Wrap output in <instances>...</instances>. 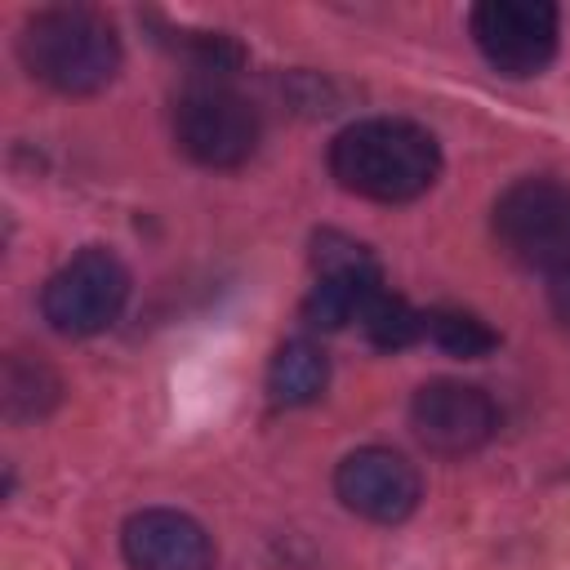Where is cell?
Wrapping results in <instances>:
<instances>
[{
    "label": "cell",
    "instance_id": "obj_1",
    "mask_svg": "<svg viewBox=\"0 0 570 570\" xmlns=\"http://www.w3.org/2000/svg\"><path fill=\"white\" fill-rule=\"evenodd\" d=\"M330 174L352 196H365L379 205H405L436 183L441 147L414 120L370 116L347 125L330 142Z\"/></svg>",
    "mask_w": 570,
    "mask_h": 570
},
{
    "label": "cell",
    "instance_id": "obj_2",
    "mask_svg": "<svg viewBox=\"0 0 570 570\" xmlns=\"http://www.w3.org/2000/svg\"><path fill=\"white\" fill-rule=\"evenodd\" d=\"M22 67L58 94H98L120 71L116 27L85 4H58L27 18L18 36Z\"/></svg>",
    "mask_w": 570,
    "mask_h": 570
},
{
    "label": "cell",
    "instance_id": "obj_3",
    "mask_svg": "<svg viewBox=\"0 0 570 570\" xmlns=\"http://www.w3.org/2000/svg\"><path fill=\"white\" fill-rule=\"evenodd\" d=\"M494 236L530 272L570 267V187L557 178H517L494 200Z\"/></svg>",
    "mask_w": 570,
    "mask_h": 570
},
{
    "label": "cell",
    "instance_id": "obj_4",
    "mask_svg": "<svg viewBox=\"0 0 570 570\" xmlns=\"http://www.w3.org/2000/svg\"><path fill=\"white\" fill-rule=\"evenodd\" d=\"M125 303H129V272L102 245H85L80 254H71L40 289L45 321L67 338L102 334L125 312Z\"/></svg>",
    "mask_w": 570,
    "mask_h": 570
},
{
    "label": "cell",
    "instance_id": "obj_5",
    "mask_svg": "<svg viewBox=\"0 0 570 570\" xmlns=\"http://www.w3.org/2000/svg\"><path fill=\"white\" fill-rule=\"evenodd\" d=\"M258 111L227 85H191L174 102V142L205 169H236L258 151Z\"/></svg>",
    "mask_w": 570,
    "mask_h": 570
},
{
    "label": "cell",
    "instance_id": "obj_6",
    "mask_svg": "<svg viewBox=\"0 0 570 570\" xmlns=\"http://www.w3.org/2000/svg\"><path fill=\"white\" fill-rule=\"evenodd\" d=\"M468 27L503 76H539L557 53V9L548 0H481Z\"/></svg>",
    "mask_w": 570,
    "mask_h": 570
},
{
    "label": "cell",
    "instance_id": "obj_7",
    "mask_svg": "<svg viewBox=\"0 0 570 570\" xmlns=\"http://www.w3.org/2000/svg\"><path fill=\"white\" fill-rule=\"evenodd\" d=\"M410 428L414 436L441 454V459H459L481 450L494 432H499V405L490 401L485 387L463 383V379H432L414 392L410 401Z\"/></svg>",
    "mask_w": 570,
    "mask_h": 570
},
{
    "label": "cell",
    "instance_id": "obj_8",
    "mask_svg": "<svg viewBox=\"0 0 570 570\" xmlns=\"http://www.w3.org/2000/svg\"><path fill=\"white\" fill-rule=\"evenodd\" d=\"M312 263H316V285L303 298V321L316 330H343L347 321H361L370 298L383 289V276L370 249L338 232L316 236Z\"/></svg>",
    "mask_w": 570,
    "mask_h": 570
},
{
    "label": "cell",
    "instance_id": "obj_9",
    "mask_svg": "<svg viewBox=\"0 0 570 570\" xmlns=\"http://www.w3.org/2000/svg\"><path fill=\"white\" fill-rule=\"evenodd\" d=\"M334 494L343 499L347 512L379 521V525H396L419 508L423 481L405 454H396L387 445H365L338 463Z\"/></svg>",
    "mask_w": 570,
    "mask_h": 570
},
{
    "label": "cell",
    "instance_id": "obj_10",
    "mask_svg": "<svg viewBox=\"0 0 570 570\" xmlns=\"http://www.w3.org/2000/svg\"><path fill=\"white\" fill-rule=\"evenodd\" d=\"M120 552L134 570H214L218 548L209 530L178 508H142L120 530Z\"/></svg>",
    "mask_w": 570,
    "mask_h": 570
},
{
    "label": "cell",
    "instance_id": "obj_11",
    "mask_svg": "<svg viewBox=\"0 0 570 570\" xmlns=\"http://www.w3.org/2000/svg\"><path fill=\"white\" fill-rule=\"evenodd\" d=\"M330 383V356L312 338H289L267 365V396L276 405H312Z\"/></svg>",
    "mask_w": 570,
    "mask_h": 570
},
{
    "label": "cell",
    "instance_id": "obj_12",
    "mask_svg": "<svg viewBox=\"0 0 570 570\" xmlns=\"http://www.w3.org/2000/svg\"><path fill=\"white\" fill-rule=\"evenodd\" d=\"M58 396H62V379L40 356L13 352L4 361V414L9 419H40L58 405Z\"/></svg>",
    "mask_w": 570,
    "mask_h": 570
},
{
    "label": "cell",
    "instance_id": "obj_13",
    "mask_svg": "<svg viewBox=\"0 0 570 570\" xmlns=\"http://www.w3.org/2000/svg\"><path fill=\"white\" fill-rule=\"evenodd\" d=\"M423 338H432L441 352L463 356V361H476V356H485V352L499 347V334L481 316L459 312V307H432V312H423Z\"/></svg>",
    "mask_w": 570,
    "mask_h": 570
},
{
    "label": "cell",
    "instance_id": "obj_14",
    "mask_svg": "<svg viewBox=\"0 0 570 570\" xmlns=\"http://www.w3.org/2000/svg\"><path fill=\"white\" fill-rule=\"evenodd\" d=\"M361 330H365V338H370L374 347L401 352V347H410V343L423 338V312H414L401 294L379 289V294L370 298V307L361 312Z\"/></svg>",
    "mask_w": 570,
    "mask_h": 570
},
{
    "label": "cell",
    "instance_id": "obj_15",
    "mask_svg": "<svg viewBox=\"0 0 570 570\" xmlns=\"http://www.w3.org/2000/svg\"><path fill=\"white\" fill-rule=\"evenodd\" d=\"M160 40H169L200 71H236L245 62V49L223 31H165Z\"/></svg>",
    "mask_w": 570,
    "mask_h": 570
},
{
    "label": "cell",
    "instance_id": "obj_16",
    "mask_svg": "<svg viewBox=\"0 0 570 570\" xmlns=\"http://www.w3.org/2000/svg\"><path fill=\"white\" fill-rule=\"evenodd\" d=\"M552 285H548V298H552V312H557V321L570 330V267L566 272H557V276H548Z\"/></svg>",
    "mask_w": 570,
    "mask_h": 570
}]
</instances>
